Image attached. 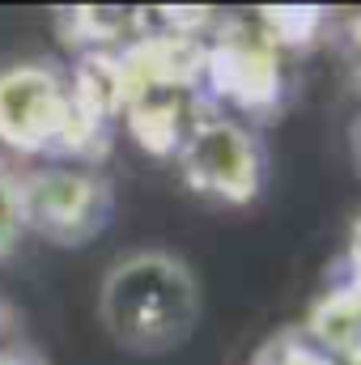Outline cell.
<instances>
[{"label":"cell","mask_w":361,"mask_h":365,"mask_svg":"<svg viewBox=\"0 0 361 365\" xmlns=\"http://www.w3.org/2000/svg\"><path fill=\"white\" fill-rule=\"evenodd\" d=\"M200 310L204 293L191 264L162 247H141L119 255L98 284L102 331L136 357L175 353L195 331Z\"/></svg>","instance_id":"cell-1"},{"label":"cell","mask_w":361,"mask_h":365,"mask_svg":"<svg viewBox=\"0 0 361 365\" xmlns=\"http://www.w3.org/2000/svg\"><path fill=\"white\" fill-rule=\"evenodd\" d=\"M0 145L17 158L60 153V162H90L106 145V128L77 110L60 68L17 60L0 68Z\"/></svg>","instance_id":"cell-2"},{"label":"cell","mask_w":361,"mask_h":365,"mask_svg":"<svg viewBox=\"0 0 361 365\" xmlns=\"http://www.w3.org/2000/svg\"><path fill=\"white\" fill-rule=\"evenodd\" d=\"M175 162H179L187 191L217 200V204L243 208L264 191L268 158H264L260 136L243 119L221 115V110H200L191 119V128L183 132L175 149Z\"/></svg>","instance_id":"cell-3"},{"label":"cell","mask_w":361,"mask_h":365,"mask_svg":"<svg viewBox=\"0 0 361 365\" xmlns=\"http://www.w3.org/2000/svg\"><path fill=\"white\" fill-rule=\"evenodd\" d=\"M111 182L90 162H43L21 170V212L26 230L60 242L81 247L111 217Z\"/></svg>","instance_id":"cell-4"},{"label":"cell","mask_w":361,"mask_h":365,"mask_svg":"<svg viewBox=\"0 0 361 365\" xmlns=\"http://www.w3.org/2000/svg\"><path fill=\"white\" fill-rule=\"evenodd\" d=\"M204 81L238 110L268 115L280 102V47L260 21H225L204 43Z\"/></svg>","instance_id":"cell-5"},{"label":"cell","mask_w":361,"mask_h":365,"mask_svg":"<svg viewBox=\"0 0 361 365\" xmlns=\"http://www.w3.org/2000/svg\"><path fill=\"white\" fill-rule=\"evenodd\" d=\"M251 365H340V357L327 353L306 327H280L255 349Z\"/></svg>","instance_id":"cell-6"},{"label":"cell","mask_w":361,"mask_h":365,"mask_svg":"<svg viewBox=\"0 0 361 365\" xmlns=\"http://www.w3.org/2000/svg\"><path fill=\"white\" fill-rule=\"evenodd\" d=\"M255 21L276 47H310L315 30L323 26V13L319 9H268Z\"/></svg>","instance_id":"cell-7"},{"label":"cell","mask_w":361,"mask_h":365,"mask_svg":"<svg viewBox=\"0 0 361 365\" xmlns=\"http://www.w3.org/2000/svg\"><path fill=\"white\" fill-rule=\"evenodd\" d=\"M26 234V212H21V166L0 158V255H9Z\"/></svg>","instance_id":"cell-8"},{"label":"cell","mask_w":361,"mask_h":365,"mask_svg":"<svg viewBox=\"0 0 361 365\" xmlns=\"http://www.w3.org/2000/svg\"><path fill=\"white\" fill-rule=\"evenodd\" d=\"M336 51H340V64L353 81V90H361V13H349L336 30Z\"/></svg>","instance_id":"cell-9"},{"label":"cell","mask_w":361,"mask_h":365,"mask_svg":"<svg viewBox=\"0 0 361 365\" xmlns=\"http://www.w3.org/2000/svg\"><path fill=\"white\" fill-rule=\"evenodd\" d=\"M349 284L361 289V217L353 225V234H349Z\"/></svg>","instance_id":"cell-10"},{"label":"cell","mask_w":361,"mask_h":365,"mask_svg":"<svg viewBox=\"0 0 361 365\" xmlns=\"http://www.w3.org/2000/svg\"><path fill=\"white\" fill-rule=\"evenodd\" d=\"M353 153H357V166H361V119H357V128H353Z\"/></svg>","instance_id":"cell-11"}]
</instances>
